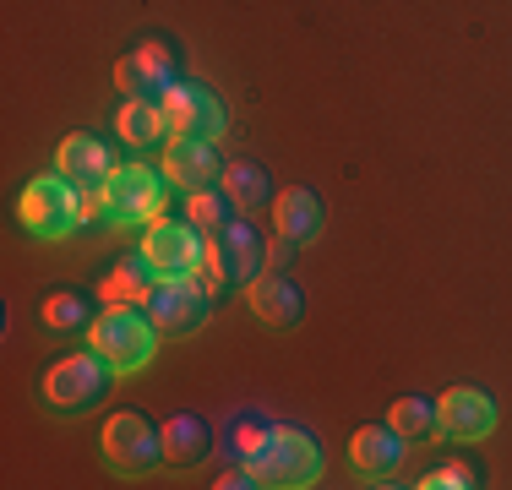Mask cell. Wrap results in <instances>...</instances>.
<instances>
[{
  "instance_id": "6da1fadb",
  "label": "cell",
  "mask_w": 512,
  "mask_h": 490,
  "mask_svg": "<svg viewBox=\"0 0 512 490\" xmlns=\"http://www.w3.org/2000/svg\"><path fill=\"white\" fill-rule=\"evenodd\" d=\"M88 349L104 354L115 365V376H137V371H148L158 354V327L137 305H104L88 327Z\"/></svg>"
},
{
  "instance_id": "7a4b0ae2",
  "label": "cell",
  "mask_w": 512,
  "mask_h": 490,
  "mask_svg": "<svg viewBox=\"0 0 512 490\" xmlns=\"http://www.w3.org/2000/svg\"><path fill=\"white\" fill-rule=\"evenodd\" d=\"M99 196L115 229H148L169 207V175L148 164H115V175L99 186Z\"/></svg>"
},
{
  "instance_id": "3957f363",
  "label": "cell",
  "mask_w": 512,
  "mask_h": 490,
  "mask_svg": "<svg viewBox=\"0 0 512 490\" xmlns=\"http://www.w3.org/2000/svg\"><path fill=\"white\" fill-rule=\"evenodd\" d=\"M251 480L267 485V490H306L322 480V447L295 431V425H273V436H267V447L256 452V458L246 463Z\"/></svg>"
},
{
  "instance_id": "277c9868",
  "label": "cell",
  "mask_w": 512,
  "mask_h": 490,
  "mask_svg": "<svg viewBox=\"0 0 512 490\" xmlns=\"http://www.w3.org/2000/svg\"><path fill=\"white\" fill-rule=\"evenodd\" d=\"M82 213H88V196H82L77 180L60 175V169H55V175L28 180V191H22V202H17L22 229L39 235V240H66L71 229L82 224Z\"/></svg>"
},
{
  "instance_id": "5b68a950",
  "label": "cell",
  "mask_w": 512,
  "mask_h": 490,
  "mask_svg": "<svg viewBox=\"0 0 512 490\" xmlns=\"http://www.w3.org/2000/svg\"><path fill=\"white\" fill-rule=\"evenodd\" d=\"M109 376H115V365H109L104 354L77 349V354H66V360H55L50 371H44L39 398L50 403L55 414H82V409H93V403H104Z\"/></svg>"
},
{
  "instance_id": "8992f818",
  "label": "cell",
  "mask_w": 512,
  "mask_h": 490,
  "mask_svg": "<svg viewBox=\"0 0 512 490\" xmlns=\"http://www.w3.org/2000/svg\"><path fill=\"white\" fill-rule=\"evenodd\" d=\"M99 441H104V463L120 474H148V469H158V458H164V431L137 409L109 414Z\"/></svg>"
},
{
  "instance_id": "52a82bcc",
  "label": "cell",
  "mask_w": 512,
  "mask_h": 490,
  "mask_svg": "<svg viewBox=\"0 0 512 490\" xmlns=\"http://www.w3.org/2000/svg\"><path fill=\"white\" fill-rule=\"evenodd\" d=\"M148 316L153 327L164 338H180V333H197V327L207 322V311H213V294H207L197 278H158L148 300Z\"/></svg>"
},
{
  "instance_id": "ba28073f",
  "label": "cell",
  "mask_w": 512,
  "mask_h": 490,
  "mask_svg": "<svg viewBox=\"0 0 512 490\" xmlns=\"http://www.w3.org/2000/svg\"><path fill=\"white\" fill-rule=\"evenodd\" d=\"M164 115H169V131H175V137H202V142H218L229 126L224 98L213 88H202V82H186V77L164 93Z\"/></svg>"
},
{
  "instance_id": "9c48e42d",
  "label": "cell",
  "mask_w": 512,
  "mask_h": 490,
  "mask_svg": "<svg viewBox=\"0 0 512 490\" xmlns=\"http://www.w3.org/2000/svg\"><path fill=\"white\" fill-rule=\"evenodd\" d=\"M142 256L158 267V278H191L207 256V240L197 224H175V218H158L142 229Z\"/></svg>"
},
{
  "instance_id": "30bf717a",
  "label": "cell",
  "mask_w": 512,
  "mask_h": 490,
  "mask_svg": "<svg viewBox=\"0 0 512 490\" xmlns=\"http://www.w3.org/2000/svg\"><path fill=\"white\" fill-rule=\"evenodd\" d=\"M115 82L126 88V98H164V93L180 82V77H175V55H169V44L142 39V44L115 66Z\"/></svg>"
},
{
  "instance_id": "8fae6325",
  "label": "cell",
  "mask_w": 512,
  "mask_h": 490,
  "mask_svg": "<svg viewBox=\"0 0 512 490\" xmlns=\"http://www.w3.org/2000/svg\"><path fill=\"white\" fill-rule=\"evenodd\" d=\"M207 245L218 251L229 284H256V278L267 273V240L251 229V218H229L218 235H207Z\"/></svg>"
},
{
  "instance_id": "7c38bea8",
  "label": "cell",
  "mask_w": 512,
  "mask_h": 490,
  "mask_svg": "<svg viewBox=\"0 0 512 490\" xmlns=\"http://www.w3.org/2000/svg\"><path fill=\"white\" fill-rule=\"evenodd\" d=\"M164 175H169V186H180V191H207V186L224 180V158H218V147L202 142V137H169Z\"/></svg>"
},
{
  "instance_id": "4fadbf2b",
  "label": "cell",
  "mask_w": 512,
  "mask_h": 490,
  "mask_svg": "<svg viewBox=\"0 0 512 490\" xmlns=\"http://www.w3.org/2000/svg\"><path fill=\"white\" fill-rule=\"evenodd\" d=\"M436 420H442V436L453 441H485L496 431V403L480 387H447L436 403Z\"/></svg>"
},
{
  "instance_id": "5bb4252c",
  "label": "cell",
  "mask_w": 512,
  "mask_h": 490,
  "mask_svg": "<svg viewBox=\"0 0 512 490\" xmlns=\"http://www.w3.org/2000/svg\"><path fill=\"white\" fill-rule=\"evenodd\" d=\"M55 169L66 180H77L82 191H93V186H104L109 175H115V153H109V142H99V137H66L60 142V153H55Z\"/></svg>"
},
{
  "instance_id": "9a60e30c",
  "label": "cell",
  "mask_w": 512,
  "mask_h": 490,
  "mask_svg": "<svg viewBox=\"0 0 512 490\" xmlns=\"http://www.w3.org/2000/svg\"><path fill=\"white\" fill-rule=\"evenodd\" d=\"M404 447L409 441L393 431V425H360L355 441H349V463H355L360 474H371V480H387V474H398V463H404Z\"/></svg>"
},
{
  "instance_id": "2e32d148",
  "label": "cell",
  "mask_w": 512,
  "mask_h": 490,
  "mask_svg": "<svg viewBox=\"0 0 512 490\" xmlns=\"http://www.w3.org/2000/svg\"><path fill=\"white\" fill-rule=\"evenodd\" d=\"M251 311L262 316L267 327H295L300 316H306V294H300L295 278L284 273H262L251 284Z\"/></svg>"
},
{
  "instance_id": "e0dca14e",
  "label": "cell",
  "mask_w": 512,
  "mask_h": 490,
  "mask_svg": "<svg viewBox=\"0 0 512 490\" xmlns=\"http://www.w3.org/2000/svg\"><path fill=\"white\" fill-rule=\"evenodd\" d=\"M322 196L306 191V186H289L284 196H273V224H278V235L284 240H295V245H306L322 235Z\"/></svg>"
},
{
  "instance_id": "ac0fdd59",
  "label": "cell",
  "mask_w": 512,
  "mask_h": 490,
  "mask_svg": "<svg viewBox=\"0 0 512 490\" xmlns=\"http://www.w3.org/2000/svg\"><path fill=\"white\" fill-rule=\"evenodd\" d=\"M115 131H120V142H131V147H158L164 137H175V131H169V115H164V98H126L120 115H115Z\"/></svg>"
},
{
  "instance_id": "d6986e66",
  "label": "cell",
  "mask_w": 512,
  "mask_h": 490,
  "mask_svg": "<svg viewBox=\"0 0 512 490\" xmlns=\"http://www.w3.org/2000/svg\"><path fill=\"white\" fill-rule=\"evenodd\" d=\"M153 284H158V267L137 251V256H126V262L104 278V300L109 305H137V300H148V294H153Z\"/></svg>"
},
{
  "instance_id": "ffe728a7",
  "label": "cell",
  "mask_w": 512,
  "mask_h": 490,
  "mask_svg": "<svg viewBox=\"0 0 512 490\" xmlns=\"http://www.w3.org/2000/svg\"><path fill=\"white\" fill-rule=\"evenodd\" d=\"M158 431H164V458L169 463H197V458H207V447H213V431H207V420H197V414H175V420H164Z\"/></svg>"
},
{
  "instance_id": "44dd1931",
  "label": "cell",
  "mask_w": 512,
  "mask_h": 490,
  "mask_svg": "<svg viewBox=\"0 0 512 490\" xmlns=\"http://www.w3.org/2000/svg\"><path fill=\"white\" fill-rule=\"evenodd\" d=\"M387 425H393L404 441H436V436H442L436 403H425V398H398L393 409H387Z\"/></svg>"
},
{
  "instance_id": "7402d4cb",
  "label": "cell",
  "mask_w": 512,
  "mask_h": 490,
  "mask_svg": "<svg viewBox=\"0 0 512 490\" xmlns=\"http://www.w3.org/2000/svg\"><path fill=\"white\" fill-rule=\"evenodd\" d=\"M235 207H240V202L224 191V180H218V186H207V191H191V207H186V218L202 229V235H218V229H224L229 218H235Z\"/></svg>"
},
{
  "instance_id": "603a6c76",
  "label": "cell",
  "mask_w": 512,
  "mask_h": 490,
  "mask_svg": "<svg viewBox=\"0 0 512 490\" xmlns=\"http://www.w3.org/2000/svg\"><path fill=\"white\" fill-rule=\"evenodd\" d=\"M44 327H55V333H77V327H93V305L82 300L77 289H55L50 300H44Z\"/></svg>"
},
{
  "instance_id": "cb8c5ba5",
  "label": "cell",
  "mask_w": 512,
  "mask_h": 490,
  "mask_svg": "<svg viewBox=\"0 0 512 490\" xmlns=\"http://www.w3.org/2000/svg\"><path fill=\"white\" fill-rule=\"evenodd\" d=\"M224 191L235 196L240 207H262L267 196H273V186H267V175H262V164H251V158L224 164Z\"/></svg>"
},
{
  "instance_id": "d4e9b609",
  "label": "cell",
  "mask_w": 512,
  "mask_h": 490,
  "mask_svg": "<svg viewBox=\"0 0 512 490\" xmlns=\"http://www.w3.org/2000/svg\"><path fill=\"white\" fill-rule=\"evenodd\" d=\"M267 436H273V425H262V420H240V431H235V441H229V452H235V458L240 463H251L256 458V452H262L267 447Z\"/></svg>"
},
{
  "instance_id": "484cf974",
  "label": "cell",
  "mask_w": 512,
  "mask_h": 490,
  "mask_svg": "<svg viewBox=\"0 0 512 490\" xmlns=\"http://www.w3.org/2000/svg\"><path fill=\"white\" fill-rule=\"evenodd\" d=\"M469 485H480V480H474L463 463H442V469H431L420 480V490H469Z\"/></svg>"
}]
</instances>
